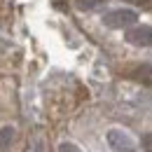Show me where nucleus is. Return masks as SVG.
<instances>
[{
    "label": "nucleus",
    "mask_w": 152,
    "mask_h": 152,
    "mask_svg": "<svg viewBox=\"0 0 152 152\" xmlns=\"http://www.w3.org/2000/svg\"><path fill=\"white\" fill-rule=\"evenodd\" d=\"M103 23L108 26V28H115V31H126V28H131L138 23V14L133 12V10H110V12H105L103 14Z\"/></svg>",
    "instance_id": "1"
},
{
    "label": "nucleus",
    "mask_w": 152,
    "mask_h": 152,
    "mask_svg": "<svg viewBox=\"0 0 152 152\" xmlns=\"http://www.w3.org/2000/svg\"><path fill=\"white\" fill-rule=\"evenodd\" d=\"M126 75H129V80L152 89V63H138V66H133Z\"/></svg>",
    "instance_id": "4"
},
{
    "label": "nucleus",
    "mask_w": 152,
    "mask_h": 152,
    "mask_svg": "<svg viewBox=\"0 0 152 152\" xmlns=\"http://www.w3.org/2000/svg\"><path fill=\"white\" fill-rule=\"evenodd\" d=\"M143 152H152V133L143 136Z\"/></svg>",
    "instance_id": "8"
},
{
    "label": "nucleus",
    "mask_w": 152,
    "mask_h": 152,
    "mask_svg": "<svg viewBox=\"0 0 152 152\" xmlns=\"http://www.w3.org/2000/svg\"><path fill=\"white\" fill-rule=\"evenodd\" d=\"M101 5H105V0H75V7L80 12H94Z\"/></svg>",
    "instance_id": "5"
},
{
    "label": "nucleus",
    "mask_w": 152,
    "mask_h": 152,
    "mask_svg": "<svg viewBox=\"0 0 152 152\" xmlns=\"http://www.w3.org/2000/svg\"><path fill=\"white\" fill-rule=\"evenodd\" d=\"M124 40L133 47H152V26H148V23L131 26V28H126Z\"/></svg>",
    "instance_id": "3"
},
{
    "label": "nucleus",
    "mask_w": 152,
    "mask_h": 152,
    "mask_svg": "<svg viewBox=\"0 0 152 152\" xmlns=\"http://www.w3.org/2000/svg\"><path fill=\"white\" fill-rule=\"evenodd\" d=\"M126 2H133V5H145L148 0H126Z\"/></svg>",
    "instance_id": "9"
},
{
    "label": "nucleus",
    "mask_w": 152,
    "mask_h": 152,
    "mask_svg": "<svg viewBox=\"0 0 152 152\" xmlns=\"http://www.w3.org/2000/svg\"><path fill=\"white\" fill-rule=\"evenodd\" d=\"M12 138H14V131L7 126V129H0V148H7L10 143H12Z\"/></svg>",
    "instance_id": "6"
},
{
    "label": "nucleus",
    "mask_w": 152,
    "mask_h": 152,
    "mask_svg": "<svg viewBox=\"0 0 152 152\" xmlns=\"http://www.w3.org/2000/svg\"><path fill=\"white\" fill-rule=\"evenodd\" d=\"M108 145H110L113 152H138L133 138L122 129H110L108 131Z\"/></svg>",
    "instance_id": "2"
},
{
    "label": "nucleus",
    "mask_w": 152,
    "mask_h": 152,
    "mask_svg": "<svg viewBox=\"0 0 152 152\" xmlns=\"http://www.w3.org/2000/svg\"><path fill=\"white\" fill-rule=\"evenodd\" d=\"M58 152H82V150L77 148L75 143H61V145H58Z\"/></svg>",
    "instance_id": "7"
}]
</instances>
